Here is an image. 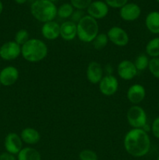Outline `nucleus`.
<instances>
[{"label": "nucleus", "mask_w": 159, "mask_h": 160, "mask_svg": "<svg viewBox=\"0 0 159 160\" xmlns=\"http://www.w3.org/2000/svg\"><path fill=\"white\" fill-rule=\"evenodd\" d=\"M80 160H98V156L95 152L90 149H84L79 154Z\"/></svg>", "instance_id": "nucleus-27"}, {"label": "nucleus", "mask_w": 159, "mask_h": 160, "mask_svg": "<svg viewBox=\"0 0 159 160\" xmlns=\"http://www.w3.org/2000/svg\"><path fill=\"white\" fill-rule=\"evenodd\" d=\"M26 1H27V0H14V2L19 5L24 4V3L26 2Z\"/></svg>", "instance_id": "nucleus-33"}, {"label": "nucleus", "mask_w": 159, "mask_h": 160, "mask_svg": "<svg viewBox=\"0 0 159 160\" xmlns=\"http://www.w3.org/2000/svg\"><path fill=\"white\" fill-rule=\"evenodd\" d=\"M17 160H41L40 152L35 148L25 147L17 154Z\"/></svg>", "instance_id": "nucleus-20"}, {"label": "nucleus", "mask_w": 159, "mask_h": 160, "mask_svg": "<svg viewBox=\"0 0 159 160\" xmlns=\"http://www.w3.org/2000/svg\"><path fill=\"white\" fill-rule=\"evenodd\" d=\"M109 11L108 5L101 0H96L90 3L87 9V15L93 17L95 20H101L106 17Z\"/></svg>", "instance_id": "nucleus-10"}, {"label": "nucleus", "mask_w": 159, "mask_h": 160, "mask_svg": "<svg viewBox=\"0 0 159 160\" xmlns=\"http://www.w3.org/2000/svg\"><path fill=\"white\" fill-rule=\"evenodd\" d=\"M123 145L128 154L140 158L146 156L151 149V138L148 133L140 128H132L123 139Z\"/></svg>", "instance_id": "nucleus-1"}, {"label": "nucleus", "mask_w": 159, "mask_h": 160, "mask_svg": "<svg viewBox=\"0 0 159 160\" xmlns=\"http://www.w3.org/2000/svg\"><path fill=\"white\" fill-rule=\"evenodd\" d=\"M4 147L7 152L17 155L23 148V141L17 133H9L5 138Z\"/></svg>", "instance_id": "nucleus-11"}, {"label": "nucleus", "mask_w": 159, "mask_h": 160, "mask_svg": "<svg viewBox=\"0 0 159 160\" xmlns=\"http://www.w3.org/2000/svg\"><path fill=\"white\" fill-rule=\"evenodd\" d=\"M60 37L67 42L75 39V38L77 37L76 23L71 20L63 22L60 25Z\"/></svg>", "instance_id": "nucleus-17"}, {"label": "nucleus", "mask_w": 159, "mask_h": 160, "mask_svg": "<svg viewBox=\"0 0 159 160\" xmlns=\"http://www.w3.org/2000/svg\"><path fill=\"white\" fill-rule=\"evenodd\" d=\"M91 2L92 0H70V4L73 7L79 10L87 9Z\"/></svg>", "instance_id": "nucleus-28"}, {"label": "nucleus", "mask_w": 159, "mask_h": 160, "mask_svg": "<svg viewBox=\"0 0 159 160\" xmlns=\"http://www.w3.org/2000/svg\"><path fill=\"white\" fill-rule=\"evenodd\" d=\"M156 1H157V2H158V3H159V0H156Z\"/></svg>", "instance_id": "nucleus-38"}, {"label": "nucleus", "mask_w": 159, "mask_h": 160, "mask_svg": "<svg viewBox=\"0 0 159 160\" xmlns=\"http://www.w3.org/2000/svg\"><path fill=\"white\" fill-rule=\"evenodd\" d=\"M146 97V89L142 84H132L128 88L126 92V98L129 102L133 105H138L143 101Z\"/></svg>", "instance_id": "nucleus-14"}, {"label": "nucleus", "mask_w": 159, "mask_h": 160, "mask_svg": "<svg viewBox=\"0 0 159 160\" xmlns=\"http://www.w3.org/2000/svg\"><path fill=\"white\" fill-rule=\"evenodd\" d=\"M108 40L113 45L118 47H124L128 45L129 37L128 33L120 27L114 26L108 30L107 33Z\"/></svg>", "instance_id": "nucleus-7"}, {"label": "nucleus", "mask_w": 159, "mask_h": 160, "mask_svg": "<svg viewBox=\"0 0 159 160\" xmlns=\"http://www.w3.org/2000/svg\"><path fill=\"white\" fill-rule=\"evenodd\" d=\"M119 15L125 21H134L141 15V8L136 3L127 2L120 9Z\"/></svg>", "instance_id": "nucleus-12"}, {"label": "nucleus", "mask_w": 159, "mask_h": 160, "mask_svg": "<svg viewBox=\"0 0 159 160\" xmlns=\"http://www.w3.org/2000/svg\"><path fill=\"white\" fill-rule=\"evenodd\" d=\"M149 61V58L146 54H140L136 58L133 62L138 71H143V70H145L148 68Z\"/></svg>", "instance_id": "nucleus-24"}, {"label": "nucleus", "mask_w": 159, "mask_h": 160, "mask_svg": "<svg viewBox=\"0 0 159 160\" xmlns=\"http://www.w3.org/2000/svg\"><path fill=\"white\" fill-rule=\"evenodd\" d=\"M138 70L133 62L129 59H124L118 63L117 67V73L119 78L124 81H130L137 74Z\"/></svg>", "instance_id": "nucleus-9"}, {"label": "nucleus", "mask_w": 159, "mask_h": 160, "mask_svg": "<svg viewBox=\"0 0 159 160\" xmlns=\"http://www.w3.org/2000/svg\"><path fill=\"white\" fill-rule=\"evenodd\" d=\"M157 106H158V109H159V101H158V104H157Z\"/></svg>", "instance_id": "nucleus-37"}, {"label": "nucleus", "mask_w": 159, "mask_h": 160, "mask_svg": "<svg viewBox=\"0 0 159 160\" xmlns=\"http://www.w3.org/2000/svg\"><path fill=\"white\" fill-rule=\"evenodd\" d=\"M126 119L129 126L132 128H142L147 123V116L144 109L140 106H131L126 113Z\"/></svg>", "instance_id": "nucleus-5"}, {"label": "nucleus", "mask_w": 159, "mask_h": 160, "mask_svg": "<svg viewBox=\"0 0 159 160\" xmlns=\"http://www.w3.org/2000/svg\"><path fill=\"white\" fill-rule=\"evenodd\" d=\"M2 11H3V4H2V2L1 0H0V15L2 14Z\"/></svg>", "instance_id": "nucleus-34"}, {"label": "nucleus", "mask_w": 159, "mask_h": 160, "mask_svg": "<svg viewBox=\"0 0 159 160\" xmlns=\"http://www.w3.org/2000/svg\"><path fill=\"white\" fill-rule=\"evenodd\" d=\"M104 70L99 62L92 61L88 64L86 71V76L90 83L93 84H98L102 79Z\"/></svg>", "instance_id": "nucleus-15"}, {"label": "nucleus", "mask_w": 159, "mask_h": 160, "mask_svg": "<svg viewBox=\"0 0 159 160\" xmlns=\"http://www.w3.org/2000/svg\"><path fill=\"white\" fill-rule=\"evenodd\" d=\"M74 12V8L70 3H63L57 8V16L62 19H67L71 17Z\"/></svg>", "instance_id": "nucleus-22"}, {"label": "nucleus", "mask_w": 159, "mask_h": 160, "mask_svg": "<svg viewBox=\"0 0 159 160\" xmlns=\"http://www.w3.org/2000/svg\"><path fill=\"white\" fill-rule=\"evenodd\" d=\"M0 160H17L15 155L5 152L0 154Z\"/></svg>", "instance_id": "nucleus-32"}, {"label": "nucleus", "mask_w": 159, "mask_h": 160, "mask_svg": "<svg viewBox=\"0 0 159 160\" xmlns=\"http://www.w3.org/2000/svg\"><path fill=\"white\" fill-rule=\"evenodd\" d=\"M148 70L154 78L159 79V57L151 58L150 59Z\"/></svg>", "instance_id": "nucleus-26"}, {"label": "nucleus", "mask_w": 159, "mask_h": 160, "mask_svg": "<svg viewBox=\"0 0 159 160\" xmlns=\"http://www.w3.org/2000/svg\"><path fill=\"white\" fill-rule=\"evenodd\" d=\"M1 86H2V84H1V83H0V88H1Z\"/></svg>", "instance_id": "nucleus-39"}, {"label": "nucleus", "mask_w": 159, "mask_h": 160, "mask_svg": "<svg viewBox=\"0 0 159 160\" xmlns=\"http://www.w3.org/2000/svg\"><path fill=\"white\" fill-rule=\"evenodd\" d=\"M49 1H51V2H54L55 1H57V0H49Z\"/></svg>", "instance_id": "nucleus-35"}, {"label": "nucleus", "mask_w": 159, "mask_h": 160, "mask_svg": "<svg viewBox=\"0 0 159 160\" xmlns=\"http://www.w3.org/2000/svg\"><path fill=\"white\" fill-rule=\"evenodd\" d=\"M108 42L109 40L108 38L107 34L101 33V34H98V35L96 36V38L94 39L92 43H93V46L95 49L101 50L107 46Z\"/></svg>", "instance_id": "nucleus-23"}, {"label": "nucleus", "mask_w": 159, "mask_h": 160, "mask_svg": "<svg viewBox=\"0 0 159 160\" xmlns=\"http://www.w3.org/2000/svg\"><path fill=\"white\" fill-rule=\"evenodd\" d=\"M21 55V46L14 41L5 42L0 47V58L3 60L11 61Z\"/></svg>", "instance_id": "nucleus-6"}, {"label": "nucleus", "mask_w": 159, "mask_h": 160, "mask_svg": "<svg viewBox=\"0 0 159 160\" xmlns=\"http://www.w3.org/2000/svg\"><path fill=\"white\" fill-rule=\"evenodd\" d=\"M30 39V34L27 30L20 29L16 33L15 37H14V42H17L18 45L22 46L24 45L26 42Z\"/></svg>", "instance_id": "nucleus-25"}, {"label": "nucleus", "mask_w": 159, "mask_h": 160, "mask_svg": "<svg viewBox=\"0 0 159 160\" xmlns=\"http://www.w3.org/2000/svg\"><path fill=\"white\" fill-rule=\"evenodd\" d=\"M31 12L34 19L45 23L57 17V7L49 0H36L31 4Z\"/></svg>", "instance_id": "nucleus-3"}, {"label": "nucleus", "mask_w": 159, "mask_h": 160, "mask_svg": "<svg viewBox=\"0 0 159 160\" xmlns=\"http://www.w3.org/2000/svg\"><path fill=\"white\" fill-rule=\"evenodd\" d=\"M151 131L155 138L159 139V116L156 117L151 126Z\"/></svg>", "instance_id": "nucleus-30"}, {"label": "nucleus", "mask_w": 159, "mask_h": 160, "mask_svg": "<svg viewBox=\"0 0 159 160\" xmlns=\"http://www.w3.org/2000/svg\"><path fill=\"white\" fill-rule=\"evenodd\" d=\"M157 160H159V155H158V156H157Z\"/></svg>", "instance_id": "nucleus-36"}, {"label": "nucleus", "mask_w": 159, "mask_h": 160, "mask_svg": "<svg viewBox=\"0 0 159 160\" xmlns=\"http://www.w3.org/2000/svg\"><path fill=\"white\" fill-rule=\"evenodd\" d=\"M84 16L85 15H84V10H79V9H76V10H74L73 13L72 14V16L70 18H71V21L77 23L78 22H79L80 20L81 19L84 17Z\"/></svg>", "instance_id": "nucleus-31"}, {"label": "nucleus", "mask_w": 159, "mask_h": 160, "mask_svg": "<svg viewBox=\"0 0 159 160\" xmlns=\"http://www.w3.org/2000/svg\"><path fill=\"white\" fill-rule=\"evenodd\" d=\"M99 90L102 95L105 96L114 95L118 89V81L112 74L104 75L99 83Z\"/></svg>", "instance_id": "nucleus-8"}, {"label": "nucleus", "mask_w": 159, "mask_h": 160, "mask_svg": "<svg viewBox=\"0 0 159 160\" xmlns=\"http://www.w3.org/2000/svg\"><path fill=\"white\" fill-rule=\"evenodd\" d=\"M104 2L108 7L113 9H121L128 2V0H104Z\"/></svg>", "instance_id": "nucleus-29"}, {"label": "nucleus", "mask_w": 159, "mask_h": 160, "mask_svg": "<svg viewBox=\"0 0 159 160\" xmlns=\"http://www.w3.org/2000/svg\"><path fill=\"white\" fill-rule=\"evenodd\" d=\"M147 56L151 58L159 57V37L151 39L145 47Z\"/></svg>", "instance_id": "nucleus-21"}, {"label": "nucleus", "mask_w": 159, "mask_h": 160, "mask_svg": "<svg viewBox=\"0 0 159 160\" xmlns=\"http://www.w3.org/2000/svg\"><path fill=\"white\" fill-rule=\"evenodd\" d=\"M145 26L151 33L159 34V12L152 11L147 15L145 18Z\"/></svg>", "instance_id": "nucleus-19"}, {"label": "nucleus", "mask_w": 159, "mask_h": 160, "mask_svg": "<svg viewBox=\"0 0 159 160\" xmlns=\"http://www.w3.org/2000/svg\"><path fill=\"white\" fill-rule=\"evenodd\" d=\"M19 79V70L13 66H7L0 71V83L5 87L15 84Z\"/></svg>", "instance_id": "nucleus-13"}, {"label": "nucleus", "mask_w": 159, "mask_h": 160, "mask_svg": "<svg viewBox=\"0 0 159 160\" xmlns=\"http://www.w3.org/2000/svg\"><path fill=\"white\" fill-rule=\"evenodd\" d=\"M77 38L80 42L90 43L93 42L99 33V26L97 20L85 15L77 23Z\"/></svg>", "instance_id": "nucleus-4"}, {"label": "nucleus", "mask_w": 159, "mask_h": 160, "mask_svg": "<svg viewBox=\"0 0 159 160\" xmlns=\"http://www.w3.org/2000/svg\"><path fill=\"white\" fill-rule=\"evenodd\" d=\"M41 34L48 40H55L60 37V25L54 20L45 23L41 27Z\"/></svg>", "instance_id": "nucleus-16"}, {"label": "nucleus", "mask_w": 159, "mask_h": 160, "mask_svg": "<svg viewBox=\"0 0 159 160\" xmlns=\"http://www.w3.org/2000/svg\"><path fill=\"white\" fill-rule=\"evenodd\" d=\"M48 45L38 38H30L21 46V56L29 62H39L47 57Z\"/></svg>", "instance_id": "nucleus-2"}, {"label": "nucleus", "mask_w": 159, "mask_h": 160, "mask_svg": "<svg viewBox=\"0 0 159 160\" xmlns=\"http://www.w3.org/2000/svg\"><path fill=\"white\" fill-rule=\"evenodd\" d=\"M23 142L26 145H36L41 140V134L37 130L33 128H26L23 129L20 134Z\"/></svg>", "instance_id": "nucleus-18"}]
</instances>
